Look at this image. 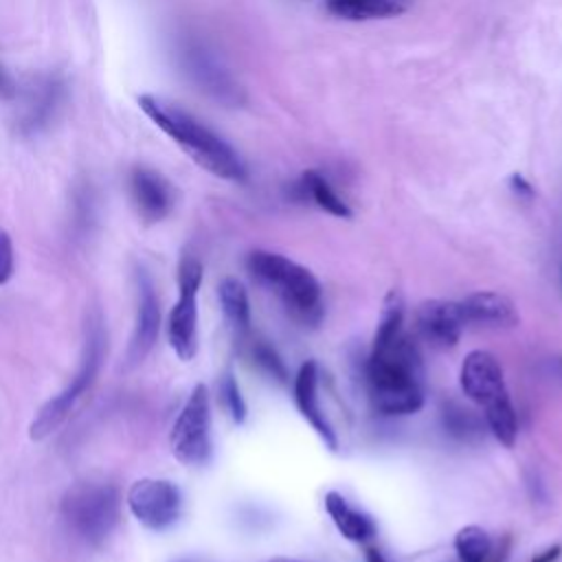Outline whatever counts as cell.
<instances>
[{"instance_id": "1", "label": "cell", "mask_w": 562, "mask_h": 562, "mask_svg": "<svg viewBox=\"0 0 562 562\" xmlns=\"http://www.w3.org/2000/svg\"><path fill=\"white\" fill-rule=\"evenodd\" d=\"M367 386L373 408L382 415H411L424 406L422 356L408 334L371 347Z\"/></svg>"}, {"instance_id": "2", "label": "cell", "mask_w": 562, "mask_h": 562, "mask_svg": "<svg viewBox=\"0 0 562 562\" xmlns=\"http://www.w3.org/2000/svg\"><path fill=\"white\" fill-rule=\"evenodd\" d=\"M140 110L169 136L173 138L202 169L222 178L241 182L246 180V165L239 154L211 127L198 121L193 114L182 108L156 99L151 94H143L138 99Z\"/></svg>"}, {"instance_id": "3", "label": "cell", "mask_w": 562, "mask_h": 562, "mask_svg": "<svg viewBox=\"0 0 562 562\" xmlns=\"http://www.w3.org/2000/svg\"><path fill=\"white\" fill-rule=\"evenodd\" d=\"M250 277L268 288L288 310L292 318L303 325H318L323 307V290L318 279L301 263L285 255L270 250H250L246 257Z\"/></svg>"}, {"instance_id": "4", "label": "cell", "mask_w": 562, "mask_h": 562, "mask_svg": "<svg viewBox=\"0 0 562 562\" xmlns=\"http://www.w3.org/2000/svg\"><path fill=\"white\" fill-rule=\"evenodd\" d=\"M105 358V331H103V321L99 314L88 318L86 327V342H83V353L77 373L72 380L55 395L50 397L33 417L29 426V437L33 441H42L48 435H53L72 413L77 402L88 393V389L94 384L101 362Z\"/></svg>"}, {"instance_id": "5", "label": "cell", "mask_w": 562, "mask_h": 562, "mask_svg": "<svg viewBox=\"0 0 562 562\" xmlns=\"http://www.w3.org/2000/svg\"><path fill=\"white\" fill-rule=\"evenodd\" d=\"M119 490L105 481H81L66 490L61 516L68 529L86 544L99 547L119 522Z\"/></svg>"}, {"instance_id": "6", "label": "cell", "mask_w": 562, "mask_h": 562, "mask_svg": "<svg viewBox=\"0 0 562 562\" xmlns=\"http://www.w3.org/2000/svg\"><path fill=\"white\" fill-rule=\"evenodd\" d=\"M169 446L184 465H204L211 459V397L204 384H195L178 413Z\"/></svg>"}, {"instance_id": "7", "label": "cell", "mask_w": 562, "mask_h": 562, "mask_svg": "<svg viewBox=\"0 0 562 562\" xmlns=\"http://www.w3.org/2000/svg\"><path fill=\"white\" fill-rule=\"evenodd\" d=\"M202 285V263L193 255H182L178 263L180 296L169 312L167 336L180 360H191L198 351V292Z\"/></svg>"}, {"instance_id": "8", "label": "cell", "mask_w": 562, "mask_h": 562, "mask_svg": "<svg viewBox=\"0 0 562 562\" xmlns=\"http://www.w3.org/2000/svg\"><path fill=\"white\" fill-rule=\"evenodd\" d=\"M178 64L200 92L224 105H239L244 92L222 59L200 40L184 37L178 44Z\"/></svg>"}, {"instance_id": "9", "label": "cell", "mask_w": 562, "mask_h": 562, "mask_svg": "<svg viewBox=\"0 0 562 562\" xmlns=\"http://www.w3.org/2000/svg\"><path fill=\"white\" fill-rule=\"evenodd\" d=\"M127 507L147 529L165 531L182 514V494L171 481L138 479L127 492Z\"/></svg>"}, {"instance_id": "10", "label": "cell", "mask_w": 562, "mask_h": 562, "mask_svg": "<svg viewBox=\"0 0 562 562\" xmlns=\"http://www.w3.org/2000/svg\"><path fill=\"white\" fill-rule=\"evenodd\" d=\"M459 384L463 395L479 404L483 411L509 400L501 362L485 349H474L463 358Z\"/></svg>"}, {"instance_id": "11", "label": "cell", "mask_w": 562, "mask_h": 562, "mask_svg": "<svg viewBox=\"0 0 562 562\" xmlns=\"http://www.w3.org/2000/svg\"><path fill=\"white\" fill-rule=\"evenodd\" d=\"M160 334V301L149 274L138 268L136 270V321L130 338V347L125 353L127 367H134L145 360V356L154 349Z\"/></svg>"}, {"instance_id": "12", "label": "cell", "mask_w": 562, "mask_h": 562, "mask_svg": "<svg viewBox=\"0 0 562 562\" xmlns=\"http://www.w3.org/2000/svg\"><path fill=\"white\" fill-rule=\"evenodd\" d=\"M465 327L459 301L426 299L415 310L417 334L435 349H450L459 342Z\"/></svg>"}, {"instance_id": "13", "label": "cell", "mask_w": 562, "mask_h": 562, "mask_svg": "<svg viewBox=\"0 0 562 562\" xmlns=\"http://www.w3.org/2000/svg\"><path fill=\"white\" fill-rule=\"evenodd\" d=\"M132 198L136 204V211L145 224H156L165 220L176 202L173 187L154 169L136 167L130 178Z\"/></svg>"}, {"instance_id": "14", "label": "cell", "mask_w": 562, "mask_h": 562, "mask_svg": "<svg viewBox=\"0 0 562 562\" xmlns=\"http://www.w3.org/2000/svg\"><path fill=\"white\" fill-rule=\"evenodd\" d=\"M294 404L303 419L316 430L325 448L338 450V437L318 404V364L314 360H305L294 378Z\"/></svg>"}, {"instance_id": "15", "label": "cell", "mask_w": 562, "mask_h": 562, "mask_svg": "<svg viewBox=\"0 0 562 562\" xmlns=\"http://www.w3.org/2000/svg\"><path fill=\"white\" fill-rule=\"evenodd\" d=\"M461 303L465 325L481 327H514L518 325V307L516 303L494 290H479L468 294Z\"/></svg>"}, {"instance_id": "16", "label": "cell", "mask_w": 562, "mask_h": 562, "mask_svg": "<svg viewBox=\"0 0 562 562\" xmlns=\"http://www.w3.org/2000/svg\"><path fill=\"white\" fill-rule=\"evenodd\" d=\"M64 99V83L59 77H44L40 79L24 103V112L20 116V132L22 134H37L44 130L55 112L59 110Z\"/></svg>"}, {"instance_id": "17", "label": "cell", "mask_w": 562, "mask_h": 562, "mask_svg": "<svg viewBox=\"0 0 562 562\" xmlns=\"http://www.w3.org/2000/svg\"><path fill=\"white\" fill-rule=\"evenodd\" d=\"M325 512L329 514L334 527L338 533L349 540V542H367L375 536L378 527L373 518L347 503V498L338 492H327L325 494Z\"/></svg>"}, {"instance_id": "18", "label": "cell", "mask_w": 562, "mask_h": 562, "mask_svg": "<svg viewBox=\"0 0 562 562\" xmlns=\"http://www.w3.org/2000/svg\"><path fill=\"white\" fill-rule=\"evenodd\" d=\"M325 9L336 18L360 22L400 15L408 9V0H325Z\"/></svg>"}, {"instance_id": "19", "label": "cell", "mask_w": 562, "mask_h": 562, "mask_svg": "<svg viewBox=\"0 0 562 562\" xmlns=\"http://www.w3.org/2000/svg\"><path fill=\"white\" fill-rule=\"evenodd\" d=\"M296 195L301 200H312L318 209H323L325 213H329L334 217H345V220L351 217L349 204L334 191L329 180L314 169L301 173V178L296 182Z\"/></svg>"}, {"instance_id": "20", "label": "cell", "mask_w": 562, "mask_h": 562, "mask_svg": "<svg viewBox=\"0 0 562 562\" xmlns=\"http://www.w3.org/2000/svg\"><path fill=\"white\" fill-rule=\"evenodd\" d=\"M217 296L228 325L237 334H246L250 327V303L246 288L237 279L226 277L217 285Z\"/></svg>"}, {"instance_id": "21", "label": "cell", "mask_w": 562, "mask_h": 562, "mask_svg": "<svg viewBox=\"0 0 562 562\" xmlns=\"http://www.w3.org/2000/svg\"><path fill=\"white\" fill-rule=\"evenodd\" d=\"M402 325H404V296H402L400 290H389L384 301H382V310H380V318H378V329H375L371 347L386 345L389 340L400 336L402 334Z\"/></svg>"}, {"instance_id": "22", "label": "cell", "mask_w": 562, "mask_h": 562, "mask_svg": "<svg viewBox=\"0 0 562 562\" xmlns=\"http://www.w3.org/2000/svg\"><path fill=\"white\" fill-rule=\"evenodd\" d=\"M454 551L461 562H490L492 540L479 525H465L454 536Z\"/></svg>"}, {"instance_id": "23", "label": "cell", "mask_w": 562, "mask_h": 562, "mask_svg": "<svg viewBox=\"0 0 562 562\" xmlns=\"http://www.w3.org/2000/svg\"><path fill=\"white\" fill-rule=\"evenodd\" d=\"M483 417H485V426L487 430L507 448H512L516 443V437H518V417H516V411H514V404L512 400L507 402H501L492 408H485L483 411Z\"/></svg>"}, {"instance_id": "24", "label": "cell", "mask_w": 562, "mask_h": 562, "mask_svg": "<svg viewBox=\"0 0 562 562\" xmlns=\"http://www.w3.org/2000/svg\"><path fill=\"white\" fill-rule=\"evenodd\" d=\"M250 353H252V360L255 364L268 373L270 378H274L277 382H288V369L283 364V360L279 358V353L266 345L263 340H257L252 347H250Z\"/></svg>"}, {"instance_id": "25", "label": "cell", "mask_w": 562, "mask_h": 562, "mask_svg": "<svg viewBox=\"0 0 562 562\" xmlns=\"http://www.w3.org/2000/svg\"><path fill=\"white\" fill-rule=\"evenodd\" d=\"M220 395H222V402L228 411V415L233 417L235 424H244L246 422V402L241 397V391H239V384L235 380V375L228 371L224 378H222V384H220Z\"/></svg>"}, {"instance_id": "26", "label": "cell", "mask_w": 562, "mask_h": 562, "mask_svg": "<svg viewBox=\"0 0 562 562\" xmlns=\"http://www.w3.org/2000/svg\"><path fill=\"white\" fill-rule=\"evenodd\" d=\"M446 428L461 437V439H468L472 435H479L483 428L479 424V419L470 413V411H461V408H450L446 411Z\"/></svg>"}, {"instance_id": "27", "label": "cell", "mask_w": 562, "mask_h": 562, "mask_svg": "<svg viewBox=\"0 0 562 562\" xmlns=\"http://www.w3.org/2000/svg\"><path fill=\"white\" fill-rule=\"evenodd\" d=\"M13 274V241L7 231L0 228V285H4Z\"/></svg>"}, {"instance_id": "28", "label": "cell", "mask_w": 562, "mask_h": 562, "mask_svg": "<svg viewBox=\"0 0 562 562\" xmlns=\"http://www.w3.org/2000/svg\"><path fill=\"white\" fill-rule=\"evenodd\" d=\"M509 189H512L520 200H533V195H536L533 187H531L520 173H514V176L509 178Z\"/></svg>"}, {"instance_id": "29", "label": "cell", "mask_w": 562, "mask_h": 562, "mask_svg": "<svg viewBox=\"0 0 562 562\" xmlns=\"http://www.w3.org/2000/svg\"><path fill=\"white\" fill-rule=\"evenodd\" d=\"M560 553H562V547H560V544H551V547H547L544 551L536 553V555L531 558V562H555V560L560 558Z\"/></svg>"}, {"instance_id": "30", "label": "cell", "mask_w": 562, "mask_h": 562, "mask_svg": "<svg viewBox=\"0 0 562 562\" xmlns=\"http://www.w3.org/2000/svg\"><path fill=\"white\" fill-rule=\"evenodd\" d=\"M13 92H15V83L9 77V72L0 66V99H9L13 97Z\"/></svg>"}, {"instance_id": "31", "label": "cell", "mask_w": 562, "mask_h": 562, "mask_svg": "<svg viewBox=\"0 0 562 562\" xmlns=\"http://www.w3.org/2000/svg\"><path fill=\"white\" fill-rule=\"evenodd\" d=\"M547 373H549L551 380L562 384V356H555V358L547 360Z\"/></svg>"}, {"instance_id": "32", "label": "cell", "mask_w": 562, "mask_h": 562, "mask_svg": "<svg viewBox=\"0 0 562 562\" xmlns=\"http://www.w3.org/2000/svg\"><path fill=\"white\" fill-rule=\"evenodd\" d=\"M364 562H386V560H384V555H382L378 549L369 547V549L364 551Z\"/></svg>"}, {"instance_id": "33", "label": "cell", "mask_w": 562, "mask_h": 562, "mask_svg": "<svg viewBox=\"0 0 562 562\" xmlns=\"http://www.w3.org/2000/svg\"><path fill=\"white\" fill-rule=\"evenodd\" d=\"M270 562H299V560H290V558H274Z\"/></svg>"}, {"instance_id": "34", "label": "cell", "mask_w": 562, "mask_h": 562, "mask_svg": "<svg viewBox=\"0 0 562 562\" xmlns=\"http://www.w3.org/2000/svg\"><path fill=\"white\" fill-rule=\"evenodd\" d=\"M173 562H191V560H173Z\"/></svg>"}]
</instances>
